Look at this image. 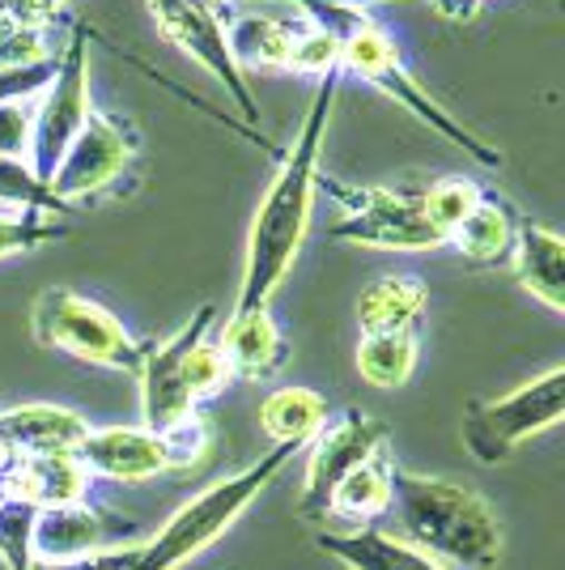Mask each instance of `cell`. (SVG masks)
Segmentation results:
<instances>
[{
  "label": "cell",
  "instance_id": "16",
  "mask_svg": "<svg viewBox=\"0 0 565 570\" xmlns=\"http://www.w3.org/2000/svg\"><path fill=\"white\" fill-rule=\"evenodd\" d=\"M95 476L72 455H13L0 473V499H18L34 511L90 499Z\"/></svg>",
  "mask_w": 565,
  "mask_h": 570
},
{
  "label": "cell",
  "instance_id": "18",
  "mask_svg": "<svg viewBox=\"0 0 565 570\" xmlns=\"http://www.w3.org/2000/svg\"><path fill=\"white\" fill-rule=\"evenodd\" d=\"M226 22V48L230 60L242 69H285L294 60V43L307 26V13L298 9V18H272V13H238L221 18Z\"/></svg>",
  "mask_w": 565,
  "mask_h": 570
},
{
  "label": "cell",
  "instance_id": "10",
  "mask_svg": "<svg viewBox=\"0 0 565 570\" xmlns=\"http://www.w3.org/2000/svg\"><path fill=\"white\" fill-rule=\"evenodd\" d=\"M307 448V481L298 494V515L310 523H324L336 485L354 473L357 464H366L383 448H391V439H387V426L378 417L361 413V409H340V413H331L328 426L319 430Z\"/></svg>",
  "mask_w": 565,
  "mask_h": 570
},
{
  "label": "cell",
  "instance_id": "14",
  "mask_svg": "<svg viewBox=\"0 0 565 570\" xmlns=\"http://www.w3.org/2000/svg\"><path fill=\"white\" fill-rule=\"evenodd\" d=\"M141 523L123 520L116 511L98 507V502H69V507H51L39 511L34 520V562H72V558H90L111 549V541H123L137 532Z\"/></svg>",
  "mask_w": 565,
  "mask_h": 570
},
{
  "label": "cell",
  "instance_id": "7",
  "mask_svg": "<svg viewBox=\"0 0 565 570\" xmlns=\"http://www.w3.org/2000/svg\"><path fill=\"white\" fill-rule=\"evenodd\" d=\"M315 191H328L345 217L328 235L354 247H383V252H438L447 235L425 217L422 188H383V184H345L336 175L315 179Z\"/></svg>",
  "mask_w": 565,
  "mask_h": 570
},
{
  "label": "cell",
  "instance_id": "37",
  "mask_svg": "<svg viewBox=\"0 0 565 570\" xmlns=\"http://www.w3.org/2000/svg\"><path fill=\"white\" fill-rule=\"evenodd\" d=\"M43 4H48L51 13H60V9H65V4H69V0H43Z\"/></svg>",
  "mask_w": 565,
  "mask_h": 570
},
{
  "label": "cell",
  "instance_id": "22",
  "mask_svg": "<svg viewBox=\"0 0 565 570\" xmlns=\"http://www.w3.org/2000/svg\"><path fill=\"white\" fill-rule=\"evenodd\" d=\"M506 264L515 268L518 285L532 298H541L548 311H565V243L553 230L536 222H518Z\"/></svg>",
  "mask_w": 565,
  "mask_h": 570
},
{
  "label": "cell",
  "instance_id": "3",
  "mask_svg": "<svg viewBox=\"0 0 565 570\" xmlns=\"http://www.w3.org/2000/svg\"><path fill=\"white\" fill-rule=\"evenodd\" d=\"M303 13H310L315 22H324L336 30V39H340V72H345V77H361V81L375 86L378 95L396 98L408 116H417L422 124H429L438 137H447L455 149H464L472 163L494 167V170L506 163L502 149H494L489 141H480L464 119L450 116L447 107L408 72L396 35L378 22L375 13H361V9H331V4H303Z\"/></svg>",
  "mask_w": 565,
  "mask_h": 570
},
{
  "label": "cell",
  "instance_id": "21",
  "mask_svg": "<svg viewBox=\"0 0 565 570\" xmlns=\"http://www.w3.org/2000/svg\"><path fill=\"white\" fill-rule=\"evenodd\" d=\"M391 473H396V455L383 448L366 464H357L354 473L336 485L328 502L324 523H345V528H383L391 511Z\"/></svg>",
  "mask_w": 565,
  "mask_h": 570
},
{
  "label": "cell",
  "instance_id": "8",
  "mask_svg": "<svg viewBox=\"0 0 565 570\" xmlns=\"http://www.w3.org/2000/svg\"><path fill=\"white\" fill-rule=\"evenodd\" d=\"M565 413V371L548 366L532 383L497 401H468L464 409V448L480 464H502L544 430H553Z\"/></svg>",
  "mask_w": 565,
  "mask_h": 570
},
{
  "label": "cell",
  "instance_id": "12",
  "mask_svg": "<svg viewBox=\"0 0 565 570\" xmlns=\"http://www.w3.org/2000/svg\"><path fill=\"white\" fill-rule=\"evenodd\" d=\"M132 158H137V128L119 124L116 116L90 111L86 128L77 132V141L69 145V154L48 179V188L60 205L77 209L81 200H95L111 184H119L123 170L132 167Z\"/></svg>",
  "mask_w": 565,
  "mask_h": 570
},
{
  "label": "cell",
  "instance_id": "6",
  "mask_svg": "<svg viewBox=\"0 0 565 570\" xmlns=\"http://www.w3.org/2000/svg\"><path fill=\"white\" fill-rule=\"evenodd\" d=\"M209 422L191 413L188 422L170 430H145V426H90L81 439L77 460L86 473L102 481H153V476L188 473L209 455Z\"/></svg>",
  "mask_w": 565,
  "mask_h": 570
},
{
  "label": "cell",
  "instance_id": "34",
  "mask_svg": "<svg viewBox=\"0 0 565 570\" xmlns=\"http://www.w3.org/2000/svg\"><path fill=\"white\" fill-rule=\"evenodd\" d=\"M141 541H128V546H111L90 558H72V562H30V570H128L137 558Z\"/></svg>",
  "mask_w": 565,
  "mask_h": 570
},
{
  "label": "cell",
  "instance_id": "2",
  "mask_svg": "<svg viewBox=\"0 0 565 570\" xmlns=\"http://www.w3.org/2000/svg\"><path fill=\"white\" fill-rule=\"evenodd\" d=\"M387 523L396 541L422 549L425 558L443 562L447 570H489L502 558L497 511L476 490L447 481V476H425L396 464Z\"/></svg>",
  "mask_w": 565,
  "mask_h": 570
},
{
  "label": "cell",
  "instance_id": "36",
  "mask_svg": "<svg viewBox=\"0 0 565 570\" xmlns=\"http://www.w3.org/2000/svg\"><path fill=\"white\" fill-rule=\"evenodd\" d=\"M9 460H13V452H9L4 443H0V473H4V464H9Z\"/></svg>",
  "mask_w": 565,
  "mask_h": 570
},
{
  "label": "cell",
  "instance_id": "5",
  "mask_svg": "<svg viewBox=\"0 0 565 570\" xmlns=\"http://www.w3.org/2000/svg\"><path fill=\"white\" fill-rule=\"evenodd\" d=\"M30 336L43 350L69 354L90 366H107V371H123V375H137L145 350H149V341L128 333L116 311H107L102 303L77 294L69 285H48L34 298Z\"/></svg>",
  "mask_w": 565,
  "mask_h": 570
},
{
  "label": "cell",
  "instance_id": "25",
  "mask_svg": "<svg viewBox=\"0 0 565 570\" xmlns=\"http://www.w3.org/2000/svg\"><path fill=\"white\" fill-rule=\"evenodd\" d=\"M417 357H422V333H361L357 336V375L383 387V392H396L413 380L417 371Z\"/></svg>",
  "mask_w": 565,
  "mask_h": 570
},
{
  "label": "cell",
  "instance_id": "11",
  "mask_svg": "<svg viewBox=\"0 0 565 570\" xmlns=\"http://www.w3.org/2000/svg\"><path fill=\"white\" fill-rule=\"evenodd\" d=\"M149 13H153V26L162 30L175 48L191 56L212 81L226 86V95L235 98L238 111H242V124L247 128L259 124V107L251 86H247V72H238V65L230 60L226 22H221V13L212 9L209 0H149Z\"/></svg>",
  "mask_w": 565,
  "mask_h": 570
},
{
  "label": "cell",
  "instance_id": "1",
  "mask_svg": "<svg viewBox=\"0 0 565 570\" xmlns=\"http://www.w3.org/2000/svg\"><path fill=\"white\" fill-rule=\"evenodd\" d=\"M340 81H345L340 69L319 77L298 137H294L289 149H281V167H277L272 184L264 191L256 222H251V235H247V261H242V285H238L235 311L268 307L272 294L289 277V268L298 261L303 243H307L315 179L324 170L319 163H324L328 119H331V107H336V95H340Z\"/></svg>",
  "mask_w": 565,
  "mask_h": 570
},
{
  "label": "cell",
  "instance_id": "28",
  "mask_svg": "<svg viewBox=\"0 0 565 570\" xmlns=\"http://www.w3.org/2000/svg\"><path fill=\"white\" fill-rule=\"evenodd\" d=\"M480 196H485V188H480L476 179H468V175H447V179H434L429 188H422V205H425V217H429L443 235H450V230L476 209Z\"/></svg>",
  "mask_w": 565,
  "mask_h": 570
},
{
  "label": "cell",
  "instance_id": "19",
  "mask_svg": "<svg viewBox=\"0 0 565 570\" xmlns=\"http://www.w3.org/2000/svg\"><path fill=\"white\" fill-rule=\"evenodd\" d=\"M429 311V285L413 273H383L357 298L361 333H422Z\"/></svg>",
  "mask_w": 565,
  "mask_h": 570
},
{
  "label": "cell",
  "instance_id": "35",
  "mask_svg": "<svg viewBox=\"0 0 565 570\" xmlns=\"http://www.w3.org/2000/svg\"><path fill=\"white\" fill-rule=\"evenodd\" d=\"M0 22L30 26V30H48L51 35L56 13H51L43 0H0Z\"/></svg>",
  "mask_w": 565,
  "mask_h": 570
},
{
  "label": "cell",
  "instance_id": "23",
  "mask_svg": "<svg viewBox=\"0 0 565 570\" xmlns=\"http://www.w3.org/2000/svg\"><path fill=\"white\" fill-rule=\"evenodd\" d=\"M315 546L331 553L349 570H447L425 558L422 549L396 541L387 528H345V532H315Z\"/></svg>",
  "mask_w": 565,
  "mask_h": 570
},
{
  "label": "cell",
  "instance_id": "9",
  "mask_svg": "<svg viewBox=\"0 0 565 570\" xmlns=\"http://www.w3.org/2000/svg\"><path fill=\"white\" fill-rule=\"evenodd\" d=\"M90 39L95 30L86 22H72L69 48L56 56V72L43 86V95L34 102V124H30V154L26 163L30 170L48 184L60 158L69 154V145L77 141V132L90 119Z\"/></svg>",
  "mask_w": 565,
  "mask_h": 570
},
{
  "label": "cell",
  "instance_id": "32",
  "mask_svg": "<svg viewBox=\"0 0 565 570\" xmlns=\"http://www.w3.org/2000/svg\"><path fill=\"white\" fill-rule=\"evenodd\" d=\"M30 124L34 102H0V158H26L30 154Z\"/></svg>",
  "mask_w": 565,
  "mask_h": 570
},
{
  "label": "cell",
  "instance_id": "27",
  "mask_svg": "<svg viewBox=\"0 0 565 570\" xmlns=\"http://www.w3.org/2000/svg\"><path fill=\"white\" fill-rule=\"evenodd\" d=\"M226 383H230V366H226V354L209 328L200 341H191L188 354H184V387H188L191 404L200 409V404L217 401L226 392Z\"/></svg>",
  "mask_w": 565,
  "mask_h": 570
},
{
  "label": "cell",
  "instance_id": "4",
  "mask_svg": "<svg viewBox=\"0 0 565 570\" xmlns=\"http://www.w3.org/2000/svg\"><path fill=\"white\" fill-rule=\"evenodd\" d=\"M303 448H272L268 455H259L256 464H247L242 473H230L221 481H212L209 490H200L196 499H188L170 520L137 546V558L128 570H179L188 567L191 558H200L205 549L230 532L238 515L285 473V464Z\"/></svg>",
  "mask_w": 565,
  "mask_h": 570
},
{
  "label": "cell",
  "instance_id": "20",
  "mask_svg": "<svg viewBox=\"0 0 565 570\" xmlns=\"http://www.w3.org/2000/svg\"><path fill=\"white\" fill-rule=\"evenodd\" d=\"M515 230H518L515 205H511L506 196H497V191H485V196L476 200V209L447 235V247L464 264L497 268V264L511 261Z\"/></svg>",
  "mask_w": 565,
  "mask_h": 570
},
{
  "label": "cell",
  "instance_id": "31",
  "mask_svg": "<svg viewBox=\"0 0 565 570\" xmlns=\"http://www.w3.org/2000/svg\"><path fill=\"white\" fill-rule=\"evenodd\" d=\"M39 60H51L48 30L0 22V69H22V65H39Z\"/></svg>",
  "mask_w": 565,
  "mask_h": 570
},
{
  "label": "cell",
  "instance_id": "24",
  "mask_svg": "<svg viewBox=\"0 0 565 570\" xmlns=\"http://www.w3.org/2000/svg\"><path fill=\"white\" fill-rule=\"evenodd\" d=\"M328 396L315 387H277L259 404V430L272 439V448H307L328 426Z\"/></svg>",
  "mask_w": 565,
  "mask_h": 570
},
{
  "label": "cell",
  "instance_id": "26",
  "mask_svg": "<svg viewBox=\"0 0 565 570\" xmlns=\"http://www.w3.org/2000/svg\"><path fill=\"white\" fill-rule=\"evenodd\" d=\"M0 205L4 214H48V217H72L69 205H60L51 188L30 170L26 158H0Z\"/></svg>",
  "mask_w": 565,
  "mask_h": 570
},
{
  "label": "cell",
  "instance_id": "15",
  "mask_svg": "<svg viewBox=\"0 0 565 570\" xmlns=\"http://www.w3.org/2000/svg\"><path fill=\"white\" fill-rule=\"evenodd\" d=\"M226 366H230V380L242 383H264L272 375H281L285 362H289V336L272 320L268 307L256 311H230V320L221 328H212Z\"/></svg>",
  "mask_w": 565,
  "mask_h": 570
},
{
  "label": "cell",
  "instance_id": "33",
  "mask_svg": "<svg viewBox=\"0 0 565 570\" xmlns=\"http://www.w3.org/2000/svg\"><path fill=\"white\" fill-rule=\"evenodd\" d=\"M56 72V56L39 60V65H22V69H0V102H26V98H39L43 86Z\"/></svg>",
  "mask_w": 565,
  "mask_h": 570
},
{
  "label": "cell",
  "instance_id": "30",
  "mask_svg": "<svg viewBox=\"0 0 565 570\" xmlns=\"http://www.w3.org/2000/svg\"><path fill=\"white\" fill-rule=\"evenodd\" d=\"M34 520H39L34 507H26L18 499H0V562H4V570H30Z\"/></svg>",
  "mask_w": 565,
  "mask_h": 570
},
{
  "label": "cell",
  "instance_id": "17",
  "mask_svg": "<svg viewBox=\"0 0 565 570\" xmlns=\"http://www.w3.org/2000/svg\"><path fill=\"white\" fill-rule=\"evenodd\" d=\"M90 422L60 404H18L0 409V443L13 455H72Z\"/></svg>",
  "mask_w": 565,
  "mask_h": 570
},
{
  "label": "cell",
  "instance_id": "29",
  "mask_svg": "<svg viewBox=\"0 0 565 570\" xmlns=\"http://www.w3.org/2000/svg\"><path fill=\"white\" fill-rule=\"evenodd\" d=\"M69 238V222L48 214H0V261L39 252L48 243Z\"/></svg>",
  "mask_w": 565,
  "mask_h": 570
},
{
  "label": "cell",
  "instance_id": "13",
  "mask_svg": "<svg viewBox=\"0 0 565 570\" xmlns=\"http://www.w3.org/2000/svg\"><path fill=\"white\" fill-rule=\"evenodd\" d=\"M209 328H217V307L205 303L175 336L149 341V350L141 357V371H137V380H141L145 430H170L179 426V422H188L191 413H200L191 404L188 387H184V354H188L191 341H200Z\"/></svg>",
  "mask_w": 565,
  "mask_h": 570
}]
</instances>
